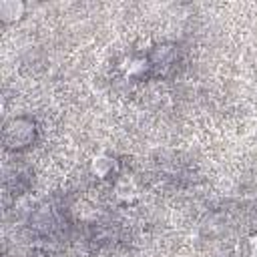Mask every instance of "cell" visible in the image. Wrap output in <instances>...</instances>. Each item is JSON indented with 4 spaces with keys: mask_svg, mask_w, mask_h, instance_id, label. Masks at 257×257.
<instances>
[{
    "mask_svg": "<svg viewBox=\"0 0 257 257\" xmlns=\"http://www.w3.org/2000/svg\"><path fill=\"white\" fill-rule=\"evenodd\" d=\"M32 135H34V124L28 122V120H24V118H16V120H12L6 126V141L14 149L28 145L30 139H32Z\"/></svg>",
    "mask_w": 257,
    "mask_h": 257,
    "instance_id": "1",
    "label": "cell"
},
{
    "mask_svg": "<svg viewBox=\"0 0 257 257\" xmlns=\"http://www.w3.org/2000/svg\"><path fill=\"white\" fill-rule=\"evenodd\" d=\"M22 12H24V4H20L16 0H4V2H0V16L4 20H16V18L22 16Z\"/></svg>",
    "mask_w": 257,
    "mask_h": 257,
    "instance_id": "2",
    "label": "cell"
},
{
    "mask_svg": "<svg viewBox=\"0 0 257 257\" xmlns=\"http://www.w3.org/2000/svg\"><path fill=\"white\" fill-rule=\"evenodd\" d=\"M92 169L98 177H106L112 169H114V161L110 157H96L94 163H92Z\"/></svg>",
    "mask_w": 257,
    "mask_h": 257,
    "instance_id": "3",
    "label": "cell"
},
{
    "mask_svg": "<svg viewBox=\"0 0 257 257\" xmlns=\"http://www.w3.org/2000/svg\"><path fill=\"white\" fill-rule=\"evenodd\" d=\"M251 257H257V239L251 243Z\"/></svg>",
    "mask_w": 257,
    "mask_h": 257,
    "instance_id": "4",
    "label": "cell"
}]
</instances>
